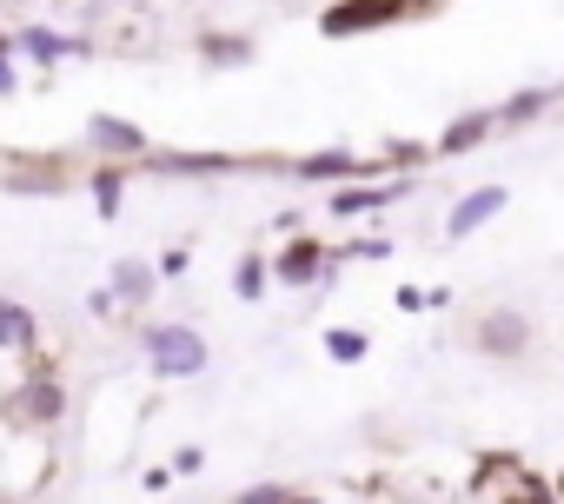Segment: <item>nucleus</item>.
<instances>
[{"label":"nucleus","instance_id":"nucleus-10","mask_svg":"<svg viewBox=\"0 0 564 504\" xmlns=\"http://www.w3.org/2000/svg\"><path fill=\"white\" fill-rule=\"evenodd\" d=\"M193 61L206 74H246L259 61V41L239 34V28H206V34H193Z\"/></svg>","mask_w":564,"mask_h":504},{"label":"nucleus","instance_id":"nucleus-27","mask_svg":"<svg viewBox=\"0 0 564 504\" xmlns=\"http://www.w3.org/2000/svg\"><path fill=\"white\" fill-rule=\"evenodd\" d=\"M166 484H173V471H166V464H153V471H140V491H153V497H160Z\"/></svg>","mask_w":564,"mask_h":504},{"label":"nucleus","instance_id":"nucleus-18","mask_svg":"<svg viewBox=\"0 0 564 504\" xmlns=\"http://www.w3.org/2000/svg\"><path fill=\"white\" fill-rule=\"evenodd\" d=\"M326 359L333 365H366L372 359V332H359V326H326Z\"/></svg>","mask_w":564,"mask_h":504},{"label":"nucleus","instance_id":"nucleus-17","mask_svg":"<svg viewBox=\"0 0 564 504\" xmlns=\"http://www.w3.org/2000/svg\"><path fill=\"white\" fill-rule=\"evenodd\" d=\"M392 252H399L392 239H379V232H352V239L333 245V266H386Z\"/></svg>","mask_w":564,"mask_h":504},{"label":"nucleus","instance_id":"nucleus-13","mask_svg":"<svg viewBox=\"0 0 564 504\" xmlns=\"http://www.w3.org/2000/svg\"><path fill=\"white\" fill-rule=\"evenodd\" d=\"M133 173H140V166H127V160H94V166H87V199H94V212H100L107 226L127 212V186H133Z\"/></svg>","mask_w":564,"mask_h":504},{"label":"nucleus","instance_id":"nucleus-19","mask_svg":"<svg viewBox=\"0 0 564 504\" xmlns=\"http://www.w3.org/2000/svg\"><path fill=\"white\" fill-rule=\"evenodd\" d=\"M379 160H386V173H425L438 153H432V140H386Z\"/></svg>","mask_w":564,"mask_h":504},{"label":"nucleus","instance_id":"nucleus-16","mask_svg":"<svg viewBox=\"0 0 564 504\" xmlns=\"http://www.w3.org/2000/svg\"><path fill=\"white\" fill-rule=\"evenodd\" d=\"M265 293H272V252H239L232 260V299L265 306Z\"/></svg>","mask_w":564,"mask_h":504},{"label":"nucleus","instance_id":"nucleus-11","mask_svg":"<svg viewBox=\"0 0 564 504\" xmlns=\"http://www.w3.org/2000/svg\"><path fill=\"white\" fill-rule=\"evenodd\" d=\"M491 140H498V107H465V113H452V120L438 127L432 153H438V160H465V153H478V146H491Z\"/></svg>","mask_w":564,"mask_h":504},{"label":"nucleus","instance_id":"nucleus-1","mask_svg":"<svg viewBox=\"0 0 564 504\" xmlns=\"http://www.w3.org/2000/svg\"><path fill=\"white\" fill-rule=\"evenodd\" d=\"M140 359L160 385H180V379H206L213 346L193 319H140Z\"/></svg>","mask_w":564,"mask_h":504},{"label":"nucleus","instance_id":"nucleus-30","mask_svg":"<svg viewBox=\"0 0 564 504\" xmlns=\"http://www.w3.org/2000/svg\"><path fill=\"white\" fill-rule=\"evenodd\" d=\"M286 504H326V497H319V491H293Z\"/></svg>","mask_w":564,"mask_h":504},{"label":"nucleus","instance_id":"nucleus-8","mask_svg":"<svg viewBox=\"0 0 564 504\" xmlns=\"http://www.w3.org/2000/svg\"><path fill=\"white\" fill-rule=\"evenodd\" d=\"M14 54L34 61L41 74H54L61 61H94L100 47H94L87 34H61V28H47V21H28V28H14Z\"/></svg>","mask_w":564,"mask_h":504},{"label":"nucleus","instance_id":"nucleus-25","mask_svg":"<svg viewBox=\"0 0 564 504\" xmlns=\"http://www.w3.org/2000/svg\"><path fill=\"white\" fill-rule=\"evenodd\" d=\"M392 306H399V313H425V286H399Z\"/></svg>","mask_w":564,"mask_h":504},{"label":"nucleus","instance_id":"nucleus-5","mask_svg":"<svg viewBox=\"0 0 564 504\" xmlns=\"http://www.w3.org/2000/svg\"><path fill=\"white\" fill-rule=\"evenodd\" d=\"M412 186H419V173H386V179H346V186H326V219H372V212H386V206H399V199H412Z\"/></svg>","mask_w":564,"mask_h":504},{"label":"nucleus","instance_id":"nucleus-22","mask_svg":"<svg viewBox=\"0 0 564 504\" xmlns=\"http://www.w3.org/2000/svg\"><path fill=\"white\" fill-rule=\"evenodd\" d=\"M166 471H173V478H199V471H206V445H180V451L166 458Z\"/></svg>","mask_w":564,"mask_h":504},{"label":"nucleus","instance_id":"nucleus-7","mask_svg":"<svg viewBox=\"0 0 564 504\" xmlns=\"http://www.w3.org/2000/svg\"><path fill=\"white\" fill-rule=\"evenodd\" d=\"M80 146L94 153V160H127V166H140L160 140L140 127V120H127V113H87V127H80Z\"/></svg>","mask_w":564,"mask_h":504},{"label":"nucleus","instance_id":"nucleus-33","mask_svg":"<svg viewBox=\"0 0 564 504\" xmlns=\"http://www.w3.org/2000/svg\"><path fill=\"white\" fill-rule=\"evenodd\" d=\"M557 491H564V484H557Z\"/></svg>","mask_w":564,"mask_h":504},{"label":"nucleus","instance_id":"nucleus-9","mask_svg":"<svg viewBox=\"0 0 564 504\" xmlns=\"http://www.w3.org/2000/svg\"><path fill=\"white\" fill-rule=\"evenodd\" d=\"M511 206V186L505 179H485V186H471V193H458L452 199V212H445V239L458 245V239H471V232H485L498 212Z\"/></svg>","mask_w":564,"mask_h":504},{"label":"nucleus","instance_id":"nucleus-21","mask_svg":"<svg viewBox=\"0 0 564 504\" xmlns=\"http://www.w3.org/2000/svg\"><path fill=\"white\" fill-rule=\"evenodd\" d=\"M300 484H286V478H259V484H239L232 491V504H286Z\"/></svg>","mask_w":564,"mask_h":504},{"label":"nucleus","instance_id":"nucleus-31","mask_svg":"<svg viewBox=\"0 0 564 504\" xmlns=\"http://www.w3.org/2000/svg\"><path fill=\"white\" fill-rule=\"evenodd\" d=\"M438 8H445V0H419V14H438Z\"/></svg>","mask_w":564,"mask_h":504},{"label":"nucleus","instance_id":"nucleus-14","mask_svg":"<svg viewBox=\"0 0 564 504\" xmlns=\"http://www.w3.org/2000/svg\"><path fill=\"white\" fill-rule=\"evenodd\" d=\"M0 352H14V359L41 352V313L28 299H8V293H0Z\"/></svg>","mask_w":564,"mask_h":504},{"label":"nucleus","instance_id":"nucleus-6","mask_svg":"<svg viewBox=\"0 0 564 504\" xmlns=\"http://www.w3.org/2000/svg\"><path fill=\"white\" fill-rule=\"evenodd\" d=\"M333 245H319V239H306V232H293L286 245L272 252V286L279 293H319V286H333Z\"/></svg>","mask_w":564,"mask_h":504},{"label":"nucleus","instance_id":"nucleus-24","mask_svg":"<svg viewBox=\"0 0 564 504\" xmlns=\"http://www.w3.org/2000/svg\"><path fill=\"white\" fill-rule=\"evenodd\" d=\"M153 266H160V280H186V266H193V245H166Z\"/></svg>","mask_w":564,"mask_h":504},{"label":"nucleus","instance_id":"nucleus-3","mask_svg":"<svg viewBox=\"0 0 564 504\" xmlns=\"http://www.w3.org/2000/svg\"><path fill=\"white\" fill-rule=\"evenodd\" d=\"M465 346H471L478 359H491V365H518V359H531V346H538V319H531L524 306H485V313L471 319Z\"/></svg>","mask_w":564,"mask_h":504},{"label":"nucleus","instance_id":"nucleus-26","mask_svg":"<svg viewBox=\"0 0 564 504\" xmlns=\"http://www.w3.org/2000/svg\"><path fill=\"white\" fill-rule=\"evenodd\" d=\"M21 94V61H0V100Z\"/></svg>","mask_w":564,"mask_h":504},{"label":"nucleus","instance_id":"nucleus-23","mask_svg":"<svg viewBox=\"0 0 564 504\" xmlns=\"http://www.w3.org/2000/svg\"><path fill=\"white\" fill-rule=\"evenodd\" d=\"M87 313H94V319H100V326H113V319H120V313H127V306H120V299H113V286H94V293H87Z\"/></svg>","mask_w":564,"mask_h":504},{"label":"nucleus","instance_id":"nucleus-12","mask_svg":"<svg viewBox=\"0 0 564 504\" xmlns=\"http://www.w3.org/2000/svg\"><path fill=\"white\" fill-rule=\"evenodd\" d=\"M107 286H113V299L140 319V313L160 299V286H166V280H160V266H153V260H140V252H120V260L107 266Z\"/></svg>","mask_w":564,"mask_h":504},{"label":"nucleus","instance_id":"nucleus-32","mask_svg":"<svg viewBox=\"0 0 564 504\" xmlns=\"http://www.w3.org/2000/svg\"><path fill=\"white\" fill-rule=\"evenodd\" d=\"M107 8H147V0H107Z\"/></svg>","mask_w":564,"mask_h":504},{"label":"nucleus","instance_id":"nucleus-29","mask_svg":"<svg viewBox=\"0 0 564 504\" xmlns=\"http://www.w3.org/2000/svg\"><path fill=\"white\" fill-rule=\"evenodd\" d=\"M0 61H21L14 54V28H0Z\"/></svg>","mask_w":564,"mask_h":504},{"label":"nucleus","instance_id":"nucleus-4","mask_svg":"<svg viewBox=\"0 0 564 504\" xmlns=\"http://www.w3.org/2000/svg\"><path fill=\"white\" fill-rule=\"evenodd\" d=\"M399 21H425L419 0H333V8H319L326 41H366V34H386Z\"/></svg>","mask_w":564,"mask_h":504},{"label":"nucleus","instance_id":"nucleus-20","mask_svg":"<svg viewBox=\"0 0 564 504\" xmlns=\"http://www.w3.org/2000/svg\"><path fill=\"white\" fill-rule=\"evenodd\" d=\"M498 504H564V497H557V484H544L531 471H511V484L498 491Z\"/></svg>","mask_w":564,"mask_h":504},{"label":"nucleus","instance_id":"nucleus-15","mask_svg":"<svg viewBox=\"0 0 564 504\" xmlns=\"http://www.w3.org/2000/svg\"><path fill=\"white\" fill-rule=\"evenodd\" d=\"M557 100H564V87H518L511 100H498V133H524V127H538Z\"/></svg>","mask_w":564,"mask_h":504},{"label":"nucleus","instance_id":"nucleus-2","mask_svg":"<svg viewBox=\"0 0 564 504\" xmlns=\"http://www.w3.org/2000/svg\"><path fill=\"white\" fill-rule=\"evenodd\" d=\"M0 412H8V425H21V431H54L67 418V379H61V365H47L34 352L28 359V379L0 398Z\"/></svg>","mask_w":564,"mask_h":504},{"label":"nucleus","instance_id":"nucleus-28","mask_svg":"<svg viewBox=\"0 0 564 504\" xmlns=\"http://www.w3.org/2000/svg\"><path fill=\"white\" fill-rule=\"evenodd\" d=\"M452 306V286H425V313H445Z\"/></svg>","mask_w":564,"mask_h":504}]
</instances>
